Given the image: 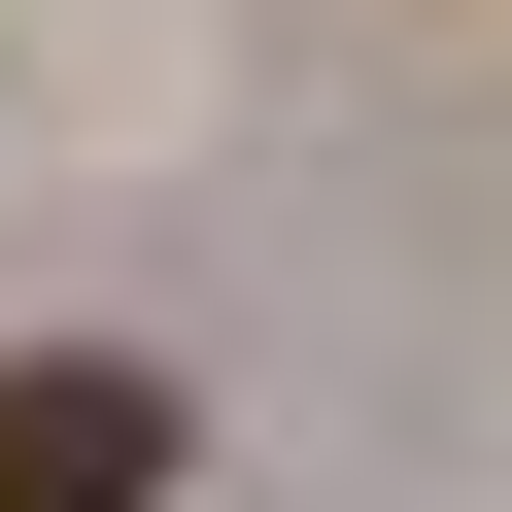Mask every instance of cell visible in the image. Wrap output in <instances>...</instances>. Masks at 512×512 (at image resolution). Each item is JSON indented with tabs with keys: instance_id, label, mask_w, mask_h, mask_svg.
I'll return each mask as SVG.
<instances>
[{
	"instance_id": "6da1fadb",
	"label": "cell",
	"mask_w": 512,
	"mask_h": 512,
	"mask_svg": "<svg viewBox=\"0 0 512 512\" xmlns=\"http://www.w3.org/2000/svg\"><path fill=\"white\" fill-rule=\"evenodd\" d=\"M0 512H171V376L137 342H0Z\"/></svg>"
}]
</instances>
